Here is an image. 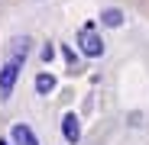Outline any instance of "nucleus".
<instances>
[{"mask_svg":"<svg viewBox=\"0 0 149 145\" xmlns=\"http://www.w3.org/2000/svg\"><path fill=\"white\" fill-rule=\"evenodd\" d=\"M58 55H62V61H65L68 68H78V55H81L78 48H71V45H62V48H58Z\"/></svg>","mask_w":149,"mask_h":145,"instance_id":"7","label":"nucleus"},{"mask_svg":"<svg viewBox=\"0 0 149 145\" xmlns=\"http://www.w3.org/2000/svg\"><path fill=\"white\" fill-rule=\"evenodd\" d=\"M10 142H13V145H39V135H36L33 126H26V123H13Z\"/></svg>","mask_w":149,"mask_h":145,"instance_id":"4","label":"nucleus"},{"mask_svg":"<svg viewBox=\"0 0 149 145\" xmlns=\"http://www.w3.org/2000/svg\"><path fill=\"white\" fill-rule=\"evenodd\" d=\"M0 145H13V142H10V139H0Z\"/></svg>","mask_w":149,"mask_h":145,"instance_id":"9","label":"nucleus"},{"mask_svg":"<svg viewBox=\"0 0 149 145\" xmlns=\"http://www.w3.org/2000/svg\"><path fill=\"white\" fill-rule=\"evenodd\" d=\"M29 48H33V39H29V36H19V39L13 42L10 58L3 61V68H0V100H10V97H13L16 81H19V74H23V65H26Z\"/></svg>","mask_w":149,"mask_h":145,"instance_id":"1","label":"nucleus"},{"mask_svg":"<svg viewBox=\"0 0 149 145\" xmlns=\"http://www.w3.org/2000/svg\"><path fill=\"white\" fill-rule=\"evenodd\" d=\"M33 87H36V93H39V97H49V93H55L58 78L52 74V71H39V74H36V81H33Z\"/></svg>","mask_w":149,"mask_h":145,"instance_id":"5","label":"nucleus"},{"mask_svg":"<svg viewBox=\"0 0 149 145\" xmlns=\"http://www.w3.org/2000/svg\"><path fill=\"white\" fill-rule=\"evenodd\" d=\"M55 55H58V48H55L52 42H45V45L39 48V58H42V65H45V68H49V61H52Z\"/></svg>","mask_w":149,"mask_h":145,"instance_id":"8","label":"nucleus"},{"mask_svg":"<svg viewBox=\"0 0 149 145\" xmlns=\"http://www.w3.org/2000/svg\"><path fill=\"white\" fill-rule=\"evenodd\" d=\"M62 139L68 142V145H78L81 142V116L78 113H62Z\"/></svg>","mask_w":149,"mask_h":145,"instance_id":"3","label":"nucleus"},{"mask_svg":"<svg viewBox=\"0 0 149 145\" xmlns=\"http://www.w3.org/2000/svg\"><path fill=\"white\" fill-rule=\"evenodd\" d=\"M74 48H78V52L84 55V58H101L104 55V36L97 32V23H84V26L78 29V36H74Z\"/></svg>","mask_w":149,"mask_h":145,"instance_id":"2","label":"nucleus"},{"mask_svg":"<svg viewBox=\"0 0 149 145\" xmlns=\"http://www.w3.org/2000/svg\"><path fill=\"white\" fill-rule=\"evenodd\" d=\"M97 23H101V26H107V29H117V26H123V10H117V7H107V10H101Z\"/></svg>","mask_w":149,"mask_h":145,"instance_id":"6","label":"nucleus"}]
</instances>
